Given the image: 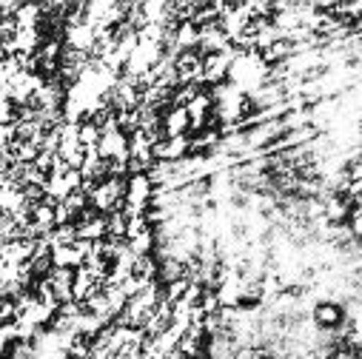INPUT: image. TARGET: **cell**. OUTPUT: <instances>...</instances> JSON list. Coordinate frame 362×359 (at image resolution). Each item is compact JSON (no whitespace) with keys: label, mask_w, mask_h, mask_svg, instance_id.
Instances as JSON below:
<instances>
[{"label":"cell","mask_w":362,"mask_h":359,"mask_svg":"<svg viewBox=\"0 0 362 359\" xmlns=\"http://www.w3.org/2000/svg\"><path fill=\"white\" fill-rule=\"evenodd\" d=\"M15 319H18L15 300H12V297H0V328H4V325H12Z\"/></svg>","instance_id":"cell-5"},{"label":"cell","mask_w":362,"mask_h":359,"mask_svg":"<svg viewBox=\"0 0 362 359\" xmlns=\"http://www.w3.org/2000/svg\"><path fill=\"white\" fill-rule=\"evenodd\" d=\"M77 143H80L83 148H98V143H100V129L92 126V123H80V126H77Z\"/></svg>","instance_id":"cell-4"},{"label":"cell","mask_w":362,"mask_h":359,"mask_svg":"<svg viewBox=\"0 0 362 359\" xmlns=\"http://www.w3.org/2000/svg\"><path fill=\"white\" fill-rule=\"evenodd\" d=\"M160 129H163L165 137H189V131H192L189 112L180 109V106H171V109L160 117Z\"/></svg>","instance_id":"cell-2"},{"label":"cell","mask_w":362,"mask_h":359,"mask_svg":"<svg viewBox=\"0 0 362 359\" xmlns=\"http://www.w3.org/2000/svg\"><path fill=\"white\" fill-rule=\"evenodd\" d=\"M320 331H337L342 322H345V314H342V302L337 300H317L311 305V317H308Z\"/></svg>","instance_id":"cell-1"},{"label":"cell","mask_w":362,"mask_h":359,"mask_svg":"<svg viewBox=\"0 0 362 359\" xmlns=\"http://www.w3.org/2000/svg\"><path fill=\"white\" fill-rule=\"evenodd\" d=\"M132 277L140 283H154L157 277V257L154 254H143L132 259Z\"/></svg>","instance_id":"cell-3"}]
</instances>
